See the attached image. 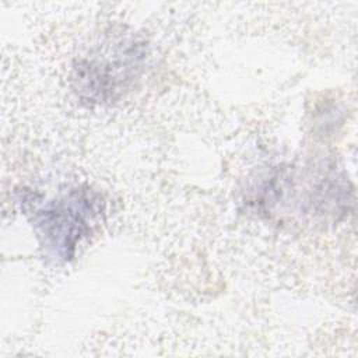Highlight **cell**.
<instances>
[{"mask_svg":"<svg viewBox=\"0 0 358 358\" xmlns=\"http://www.w3.org/2000/svg\"><path fill=\"white\" fill-rule=\"evenodd\" d=\"M32 224L45 253L67 262L102 213L101 196L85 186H76L43 203H29Z\"/></svg>","mask_w":358,"mask_h":358,"instance_id":"cell-1","label":"cell"},{"mask_svg":"<svg viewBox=\"0 0 358 358\" xmlns=\"http://www.w3.org/2000/svg\"><path fill=\"white\" fill-rule=\"evenodd\" d=\"M145 55L144 43L127 36L83 57L74 67L76 91L91 103L116 101L138 77Z\"/></svg>","mask_w":358,"mask_h":358,"instance_id":"cell-2","label":"cell"}]
</instances>
